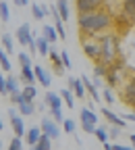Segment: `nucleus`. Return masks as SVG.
Wrapping results in <instances>:
<instances>
[{"label": "nucleus", "mask_w": 135, "mask_h": 150, "mask_svg": "<svg viewBox=\"0 0 135 150\" xmlns=\"http://www.w3.org/2000/svg\"><path fill=\"white\" fill-rule=\"evenodd\" d=\"M112 25L114 17L106 6L89 13H77V27H79L81 35H100L104 31H110Z\"/></svg>", "instance_id": "nucleus-1"}, {"label": "nucleus", "mask_w": 135, "mask_h": 150, "mask_svg": "<svg viewBox=\"0 0 135 150\" xmlns=\"http://www.w3.org/2000/svg\"><path fill=\"white\" fill-rule=\"evenodd\" d=\"M98 40H100V46H102V63H106L110 67L121 56V35L114 29H110V31L100 33Z\"/></svg>", "instance_id": "nucleus-2"}, {"label": "nucleus", "mask_w": 135, "mask_h": 150, "mask_svg": "<svg viewBox=\"0 0 135 150\" xmlns=\"http://www.w3.org/2000/svg\"><path fill=\"white\" fill-rule=\"evenodd\" d=\"M81 50L91 63L102 61V46H100L98 35H81Z\"/></svg>", "instance_id": "nucleus-3"}, {"label": "nucleus", "mask_w": 135, "mask_h": 150, "mask_svg": "<svg viewBox=\"0 0 135 150\" xmlns=\"http://www.w3.org/2000/svg\"><path fill=\"white\" fill-rule=\"evenodd\" d=\"M129 67H108V73H106V77H104V81H106V86H110L112 90H117V88H121L123 83H125V79L129 77Z\"/></svg>", "instance_id": "nucleus-4"}, {"label": "nucleus", "mask_w": 135, "mask_h": 150, "mask_svg": "<svg viewBox=\"0 0 135 150\" xmlns=\"http://www.w3.org/2000/svg\"><path fill=\"white\" fill-rule=\"evenodd\" d=\"M119 90H121V96H119L121 102L125 106H129V108H135V73L129 75Z\"/></svg>", "instance_id": "nucleus-5"}, {"label": "nucleus", "mask_w": 135, "mask_h": 150, "mask_svg": "<svg viewBox=\"0 0 135 150\" xmlns=\"http://www.w3.org/2000/svg\"><path fill=\"white\" fill-rule=\"evenodd\" d=\"M112 29L123 38V35H127V33L133 29V21H131V19H129L123 11H121L117 17H114V25H112Z\"/></svg>", "instance_id": "nucleus-6"}, {"label": "nucleus", "mask_w": 135, "mask_h": 150, "mask_svg": "<svg viewBox=\"0 0 135 150\" xmlns=\"http://www.w3.org/2000/svg\"><path fill=\"white\" fill-rule=\"evenodd\" d=\"M42 134H46V136H50L52 140H58L60 138V125H58V121H54L52 117H44V121H42Z\"/></svg>", "instance_id": "nucleus-7"}, {"label": "nucleus", "mask_w": 135, "mask_h": 150, "mask_svg": "<svg viewBox=\"0 0 135 150\" xmlns=\"http://www.w3.org/2000/svg\"><path fill=\"white\" fill-rule=\"evenodd\" d=\"M108 0H75V8L77 13H89V11H98L106 6Z\"/></svg>", "instance_id": "nucleus-8"}, {"label": "nucleus", "mask_w": 135, "mask_h": 150, "mask_svg": "<svg viewBox=\"0 0 135 150\" xmlns=\"http://www.w3.org/2000/svg\"><path fill=\"white\" fill-rule=\"evenodd\" d=\"M8 117H11V125H13V131H15V136H25V131H27V127H25V121L17 115V110L15 108H8Z\"/></svg>", "instance_id": "nucleus-9"}, {"label": "nucleus", "mask_w": 135, "mask_h": 150, "mask_svg": "<svg viewBox=\"0 0 135 150\" xmlns=\"http://www.w3.org/2000/svg\"><path fill=\"white\" fill-rule=\"evenodd\" d=\"M33 38H35V35H33L29 23H23V25L17 27V40H19V44H21V46H27V44L33 40Z\"/></svg>", "instance_id": "nucleus-10"}, {"label": "nucleus", "mask_w": 135, "mask_h": 150, "mask_svg": "<svg viewBox=\"0 0 135 150\" xmlns=\"http://www.w3.org/2000/svg\"><path fill=\"white\" fill-rule=\"evenodd\" d=\"M33 73H35V81H40V86H44V88H50L52 86V73H48L42 65H35L33 67Z\"/></svg>", "instance_id": "nucleus-11"}, {"label": "nucleus", "mask_w": 135, "mask_h": 150, "mask_svg": "<svg viewBox=\"0 0 135 150\" xmlns=\"http://www.w3.org/2000/svg\"><path fill=\"white\" fill-rule=\"evenodd\" d=\"M81 81H83V86H85V94L94 100V102H102V96H100V92H98V88L94 86V81L87 77V75H81Z\"/></svg>", "instance_id": "nucleus-12"}, {"label": "nucleus", "mask_w": 135, "mask_h": 150, "mask_svg": "<svg viewBox=\"0 0 135 150\" xmlns=\"http://www.w3.org/2000/svg\"><path fill=\"white\" fill-rule=\"evenodd\" d=\"M102 115H104V119L108 121V125H110V123H112V125H119L121 129L127 127V119H125V117H119L117 112H112L110 108H102Z\"/></svg>", "instance_id": "nucleus-13"}, {"label": "nucleus", "mask_w": 135, "mask_h": 150, "mask_svg": "<svg viewBox=\"0 0 135 150\" xmlns=\"http://www.w3.org/2000/svg\"><path fill=\"white\" fill-rule=\"evenodd\" d=\"M25 144L29 146V148H33L35 146V142L42 138V127H29L27 131H25Z\"/></svg>", "instance_id": "nucleus-14"}, {"label": "nucleus", "mask_w": 135, "mask_h": 150, "mask_svg": "<svg viewBox=\"0 0 135 150\" xmlns=\"http://www.w3.org/2000/svg\"><path fill=\"white\" fill-rule=\"evenodd\" d=\"M48 61L52 63V67H54V71H56V73H63V71H67V69L63 67V59H60V52H56L54 48H50V52H48Z\"/></svg>", "instance_id": "nucleus-15"}, {"label": "nucleus", "mask_w": 135, "mask_h": 150, "mask_svg": "<svg viewBox=\"0 0 135 150\" xmlns=\"http://www.w3.org/2000/svg\"><path fill=\"white\" fill-rule=\"evenodd\" d=\"M46 104H48V108H63V98H60V94L58 92H46Z\"/></svg>", "instance_id": "nucleus-16"}, {"label": "nucleus", "mask_w": 135, "mask_h": 150, "mask_svg": "<svg viewBox=\"0 0 135 150\" xmlns=\"http://www.w3.org/2000/svg\"><path fill=\"white\" fill-rule=\"evenodd\" d=\"M69 88L75 92V98H85V86L81 79L77 77H69Z\"/></svg>", "instance_id": "nucleus-17"}, {"label": "nucleus", "mask_w": 135, "mask_h": 150, "mask_svg": "<svg viewBox=\"0 0 135 150\" xmlns=\"http://www.w3.org/2000/svg\"><path fill=\"white\" fill-rule=\"evenodd\" d=\"M79 119H81V123H96V125H98V115L91 110V106L79 108Z\"/></svg>", "instance_id": "nucleus-18"}, {"label": "nucleus", "mask_w": 135, "mask_h": 150, "mask_svg": "<svg viewBox=\"0 0 135 150\" xmlns=\"http://www.w3.org/2000/svg\"><path fill=\"white\" fill-rule=\"evenodd\" d=\"M19 79L23 83H35V73H33V67L31 65H23L21 71H19Z\"/></svg>", "instance_id": "nucleus-19"}, {"label": "nucleus", "mask_w": 135, "mask_h": 150, "mask_svg": "<svg viewBox=\"0 0 135 150\" xmlns=\"http://www.w3.org/2000/svg\"><path fill=\"white\" fill-rule=\"evenodd\" d=\"M17 106H19V115H23V117H29L35 112V100H23Z\"/></svg>", "instance_id": "nucleus-20"}, {"label": "nucleus", "mask_w": 135, "mask_h": 150, "mask_svg": "<svg viewBox=\"0 0 135 150\" xmlns=\"http://www.w3.org/2000/svg\"><path fill=\"white\" fill-rule=\"evenodd\" d=\"M42 35L46 38L50 44H54V42H58V40H60V38H58V31H56L54 25H44V27H42Z\"/></svg>", "instance_id": "nucleus-21"}, {"label": "nucleus", "mask_w": 135, "mask_h": 150, "mask_svg": "<svg viewBox=\"0 0 135 150\" xmlns=\"http://www.w3.org/2000/svg\"><path fill=\"white\" fill-rule=\"evenodd\" d=\"M35 44H37V52H40L42 56H48V52H50L52 44L46 40L44 35H35Z\"/></svg>", "instance_id": "nucleus-22"}, {"label": "nucleus", "mask_w": 135, "mask_h": 150, "mask_svg": "<svg viewBox=\"0 0 135 150\" xmlns=\"http://www.w3.org/2000/svg\"><path fill=\"white\" fill-rule=\"evenodd\" d=\"M58 94H60L63 102H65V104H69V108H75V92H73L71 88H65V90H60Z\"/></svg>", "instance_id": "nucleus-23"}, {"label": "nucleus", "mask_w": 135, "mask_h": 150, "mask_svg": "<svg viewBox=\"0 0 135 150\" xmlns=\"http://www.w3.org/2000/svg\"><path fill=\"white\" fill-rule=\"evenodd\" d=\"M0 67H2L4 73H11V69H13V63L8 59V52L4 48H0Z\"/></svg>", "instance_id": "nucleus-24"}, {"label": "nucleus", "mask_w": 135, "mask_h": 150, "mask_svg": "<svg viewBox=\"0 0 135 150\" xmlns=\"http://www.w3.org/2000/svg\"><path fill=\"white\" fill-rule=\"evenodd\" d=\"M52 148V138L50 136H46V134H42V138L35 142V146H33V150H50Z\"/></svg>", "instance_id": "nucleus-25"}, {"label": "nucleus", "mask_w": 135, "mask_h": 150, "mask_svg": "<svg viewBox=\"0 0 135 150\" xmlns=\"http://www.w3.org/2000/svg\"><path fill=\"white\" fill-rule=\"evenodd\" d=\"M56 8H58V15H60V19L63 21H69V0H58L56 2Z\"/></svg>", "instance_id": "nucleus-26"}, {"label": "nucleus", "mask_w": 135, "mask_h": 150, "mask_svg": "<svg viewBox=\"0 0 135 150\" xmlns=\"http://www.w3.org/2000/svg\"><path fill=\"white\" fill-rule=\"evenodd\" d=\"M21 94L27 98V100H35L37 98V90H35V83H25V88L21 90Z\"/></svg>", "instance_id": "nucleus-27"}, {"label": "nucleus", "mask_w": 135, "mask_h": 150, "mask_svg": "<svg viewBox=\"0 0 135 150\" xmlns=\"http://www.w3.org/2000/svg\"><path fill=\"white\" fill-rule=\"evenodd\" d=\"M31 15L35 21H42V19L46 17V4H33L31 6Z\"/></svg>", "instance_id": "nucleus-28"}, {"label": "nucleus", "mask_w": 135, "mask_h": 150, "mask_svg": "<svg viewBox=\"0 0 135 150\" xmlns=\"http://www.w3.org/2000/svg\"><path fill=\"white\" fill-rule=\"evenodd\" d=\"M2 48H4L8 54L15 50V38H13L11 33H2Z\"/></svg>", "instance_id": "nucleus-29"}, {"label": "nucleus", "mask_w": 135, "mask_h": 150, "mask_svg": "<svg viewBox=\"0 0 135 150\" xmlns=\"http://www.w3.org/2000/svg\"><path fill=\"white\" fill-rule=\"evenodd\" d=\"M106 73H108V65L106 63H94V75H96V77H106Z\"/></svg>", "instance_id": "nucleus-30"}, {"label": "nucleus", "mask_w": 135, "mask_h": 150, "mask_svg": "<svg viewBox=\"0 0 135 150\" xmlns=\"http://www.w3.org/2000/svg\"><path fill=\"white\" fill-rule=\"evenodd\" d=\"M94 136L98 138L102 144L104 142H108V125H102V127H96V131H94Z\"/></svg>", "instance_id": "nucleus-31"}, {"label": "nucleus", "mask_w": 135, "mask_h": 150, "mask_svg": "<svg viewBox=\"0 0 135 150\" xmlns=\"http://www.w3.org/2000/svg\"><path fill=\"white\" fill-rule=\"evenodd\" d=\"M102 98H104V102H106V104H114L117 96H114V92H112V88H110V86H106V88L102 90Z\"/></svg>", "instance_id": "nucleus-32"}, {"label": "nucleus", "mask_w": 135, "mask_h": 150, "mask_svg": "<svg viewBox=\"0 0 135 150\" xmlns=\"http://www.w3.org/2000/svg\"><path fill=\"white\" fill-rule=\"evenodd\" d=\"M8 19H11V8H8V4L2 0V2H0V21L8 23Z\"/></svg>", "instance_id": "nucleus-33"}, {"label": "nucleus", "mask_w": 135, "mask_h": 150, "mask_svg": "<svg viewBox=\"0 0 135 150\" xmlns=\"http://www.w3.org/2000/svg\"><path fill=\"white\" fill-rule=\"evenodd\" d=\"M6 88H8V94L19 90V79H17V75H6Z\"/></svg>", "instance_id": "nucleus-34"}, {"label": "nucleus", "mask_w": 135, "mask_h": 150, "mask_svg": "<svg viewBox=\"0 0 135 150\" xmlns=\"http://www.w3.org/2000/svg\"><path fill=\"white\" fill-rule=\"evenodd\" d=\"M63 131H65V134H75V131H77V123L73 119H63Z\"/></svg>", "instance_id": "nucleus-35"}, {"label": "nucleus", "mask_w": 135, "mask_h": 150, "mask_svg": "<svg viewBox=\"0 0 135 150\" xmlns=\"http://www.w3.org/2000/svg\"><path fill=\"white\" fill-rule=\"evenodd\" d=\"M8 148H11V150H21V148H23V138H21V136H15V138L11 140Z\"/></svg>", "instance_id": "nucleus-36"}, {"label": "nucleus", "mask_w": 135, "mask_h": 150, "mask_svg": "<svg viewBox=\"0 0 135 150\" xmlns=\"http://www.w3.org/2000/svg\"><path fill=\"white\" fill-rule=\"evenodd\" d=\"M50 117H52L54 121L63 123V119H65V115H63V108H50Z\"/></svg>", "instance_id": "nucleus-37"}, {"label": "nucleus", "mask_w": 135, "mask_h": 150, "mask_svg": "<svg viewBox=\"0 0 135 150\" xmlns=\"http://www.w3.org/2000/svg\"><path fill=\"white\" fill-rule=\"evenodd\" d=\"M119 136H121V127H119V125H112V123H110V127H108V138L117 140Z\"/></svg>", "instance_id": "nucleus-38"}, {"label": "nucleus", "mask_w": 135, "mask_h": 150, "mask_svg": "<svg viewBox=\"0 0 135 150\" xmlns=\"http://www.w3.org/2000/svg\"><path fill=\"white\" fill-rule=\"evenodd\" d=\"M19 65H31V54L29 52H19Z\"/></svg>", "instance_id": "nucleus-39"}, {"label": "nucleus", "mask_w": 135, "mask_h": 150, "mask_svg": "<svg viewBox=\"0 0 135 150\" xmlns=\"http://www.w3.org/2000/svg\"><path fill=\"white\" fill-rule=\"evenodd\" d=\"M0 96H8V88H6V75L0 73Z\"/></svg>", "instance_id": "nucleus-40"}, {"label": "nucleus", "mask_w": 135, "mask_h": 150, "mask_svg": "<svg viewBox=\"0 0 135 150\" xmlns=\"http://www.w3.org/2000/svg\"><path fill=\"white\" fill-rule=\"evenodd\" d=\"M60 59H63V67L69 71V69L73 67V63H71V59H69V52H65V50H63V52H60Z\"/></svg>", "instance_id": "nucleus-41"}, {"label": "nucleus", "mask_w": 135, "mask_h": 150, "mask_svg": "<svg viewBox=\"0 0 135 150\" xmlns=\"http://www.w3.org/2000/svg\"><path fill=\"white\" fill-rule=\"evenodd\" d=\"M96 127H98L96 123H81V129L85 131V134H94V131H96Z\"/></svg>", "instance_id": "nucleus-42"}, {"label": "nucleus", "mask_w": 135, "mask_h": 150, "mask_svg": "<svg viewBox=\"0 0 135 150\" xmlns=\"http://www.w3.org/2000/svg\"><path fill=\"white\" fill-rule=\"evenodd\" d=\"M27 48H29V54L31 56H35V52H37V44H35V38H33V40L27 44Z\"/></svg>", "instance_id": "nucleus-43"}, {"label": "nucleus", "mask_w": 135, "mask_h": 150, "mask_svg": "<svg viewBox=\"0 0 135 150\" xmlns=\"http://www.w3.org/2000/svg\"><path fill=\"white\" fill-rule=\"evenodd\" d=\"M125 119H127V121H131V123H135V108L127 112V115H125Z\"/></svg>", "instance_id": "nucleus-44"}, {"label": "nucleus", "mask_w": 135, "mask_h": 150, "mask_svg": "<svg viewBox=\"0 0 135 150\" xmlns=\"http://www.w3.org/2000/svg\"><path fill=\"white\" fill-rule=\"evenodd\" d=\"M112 150H129V146H125V144H112Z\"/></svg>", "instance_id": "nucleus-45"}, {"label": "nucleus", "mask_w": 135, "mask_h": 150, "mask_svg": "<svg viewBox=\"0 0 135 150\" xmlns=\"http://www.w3.org/2000/svg\"><path fill=\"white\" fill-rule=\"evenodd\" d=\"M13 2H15V6H27L29 0H13Z\"/></svg>", "instance_id": "nucleus-46"}, {"label": "nucleus", "mask_w": 135, "mask_h": 150, "mask_svg": "<svg viewBox=\"0 0 135 150\" xmlns=\"http://www.w3.org/2000/svg\"><path fill=\"white\" fill-rule=\"evenodd\" d=\"M102 148H104V150H112V144H110V142H104Z\"/></svg>", "instance_id": "nucleus-47"}, {"label": "nucleus", "mask_w": 135, "mask_h": 150, "mask_svg": "<svg viewBox=\"0 0 135 150\" xmlns=\"http://www.w3.org/2000/svg\"><path fill=\"white\" fill-rule=\"evenodd\" d=\"M129 142H131V146H133V148H135V134H133V136H131V138H129Z\"/></svg>", "instance_id": "nucleus-48"}, {"label": "nucleus", "mask_w": 135, "mask_h": 150, "mask_svg": "<svg viewBox=\"0 0 135 150\" xmlns=\"http://www.w3.org/2000/svg\"><path fill=\"white\" fill-rule=\"evenodd\" d=\"M4 129V125H2V117H0V131H2Z\"/></svg>", "instance_id": "nucleus-49"}, {"label": "nucleus", "mask_w": 135, "mask_h": 150, "mask_svg": "<svg viewBox=\"0 0 135 150\" xmlns=\"http://www.w3.org/2000/svg\"><path fill=\"white\" fill-rule=\"evenodd\" d=\"M0 148H2V140H0Z\"/></svg>", "instance_id": "nucleus-50"}]
</instances>
